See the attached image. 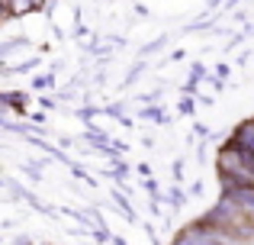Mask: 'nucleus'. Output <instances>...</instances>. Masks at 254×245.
I'll return each instance as SVG.
<instances>
[{
  "label": "nucleus",
  "instance_id": "nucleus-13",
  "mask_svg": "<svg viewBox=\"0 0 254 245\" xmlns=\"http://www.w3.org/2000/svg\"><path fill=\"white\" fill-rule=\"evenodd\" d=\"M45 87H55V71H45V75H39V78H32V90H45Z\"/></svg>",
  "mask_w": 254,
  "mask_h": 245
},
{
  "label": "nucleus",
  "instance_id": "nucleus-26",
  "mask_svg": "<svg viewBox=\"0 0 254 245\" xmlns=\"http://www.w3.org/2000/svg\"><path fill=\"white\" fill-rule=\"evenodd\" d=\"M184 58H187L184 49H174V52H171V62H184Z\"/></svg>",
  "mask_w": 254,
  "mask_h": 245
},
{
  "label": "nucleus",
  "instance_id": "nucleus-17",
  "mask_svg": "<svg viewBox=\"0 0 254 245\" xmlns=\"http://www.w3.org/2000/svg\"><path fill=\"white\" fill-rule=\"evenodd\" d=\"M103 116H113V120H123V116H126V113H123V103H119V100H116V103H106V107H103Z\"/></svg>",
  "mask_w": 254,
  "mask_h": 245
},
{
  "label": "nucleus",
  "instance_id": "nucleus-15",
  "mask_svg": "<svg viewBox=\"0 0 254 245\" xmlns=\"http://www.w3.org/2000/svg\"><path fill=\"white\" fill-rule=\"evenodd\" d=\"M164 42H168V36H158V39H155V42H148V45H142V49H138V58H148V55H151V52H155V55H158V52H161V49H164Z\"/></svg>",
  "mask_w": 254,
  "mask_h": 245
},
{
  "label": "nucleus",
  "instance_id": "nucleus-28",
  "mask_svg": "<svg viewBox=\"0 0 254 245\" xmlns=\"http://www.w3.org/2000/svg\"><path fill=\"white\" fill-rule=\"evenodd\" d=\"M29 120L36 123V126H42V123H45V113H29Z\"/></svg>",
  "mask_w": 254,
  "mask_h": 245
},
{
  "label": "nucleus",
  "instance_id": "nucleus-11",
  "mask_svg": "<svg viewBox=\"0 0 254 245\" xmlns=\"http://www.w3.org/2000/svg\"><path fill=\"white\" fill-rule=\"evenodd\" d=\"M142 71H145V58H138V62L132 65L129 71H126V78H123V87H132V84H135L138 78H142Z\"/></svg>",
  "mask_w": 254,
  "mask_h": 245
},
{
  "label": "nucleus",
  "instance_id": "nucleus-7",
  "mask_svg": "<svg viewBox=\"0 0 254 245\" xmlns=\"http://www.w3.org/2000/svg\"><path fill=\"white\" fill-rule=\"evenodd\" d=\"M113 207H116L129 223H138V213H135V207H132L129 194H123V190H113Z\"/></svg>",
  "mask_w": 254,
  "mask_h": 245
},
{
  "label": "nucleus",
  "instance_id": "nucleus-23",
  "mask_svg": "<svg viewBox=\"0 0 254 245\" xmlns=\"http://www.w3.org/2000/svg\"><path fill=\"white\" fill-rule=\"evenodd\" d=\"M119 126H123V129H135V116H129V113H126L123 120H119Z\"/></svg>",
  "mask_w": 254,
  "mask_h": 245
},
{
  "label": "nucleus",
  "instance_id": "nucleus-25",
  "mask_svg": "<svg viewBox=\"0 0 254 245\" xmlns=\"http://www.w3.org/2000/svg\"><path fill=\"white\" fill-rule=\"evenodd\" d=\"M199 194H203V181H193L190 184V197H199Z\"/></svg>",
  "mask_w": 254,
  "mask_h": 245
},
{
  "label": "nucleus",
  "instance_id": "nucleus-18",
  "mask_svg": "<svg viewBox=\"0 0 254 245\" xmlns=\"http://www.w3.org/2000/svg\"><path fill=\"white\" fill-rule=\"evenodd\" d=\"M71 174H74L77 181H84V184H90V187H97V181H93V177L87 174V171L81 168V164H71Z\"/></svg>",
  "mask_w": 254,
  "mask_h": 245
},
{
  "label": "nucleus",
  "instance_id": "nucleus-8",
  "mask_svg": "<svg viewBox=\"0 0 254 245\" xmlns=\"http://www.w3.org/2000/svg\"><path fill=\"white\" fill-rule=\"evenodd\" d=\"M23 49H29V39L26 36H13V39H6V42H0V62H6L10 55H16V52H23Z\"/></svg>",
  "mask_w": 254,
  "mask_h": 245
},
{
  "label": "nucleus",
  "instance_id": "nucleus-14",
  "mask_svg": "<svg viewBox=\"0 0 254 245\" xmlns=\"http://www.w3.org/2000/svg\"><path fill=\"white\" fill-rule=\"evenodd\" d=\"M90 239L97 242V245H106V242H113V239H116V236H113L106 226H90Z\"/></svg>",
  "mask_w": 254,
  "mask_h": 245
},
{
  "label": "nucleus",
  "instance_id": "nucleus-22",
  "mask_svg": "<svg viewBox=\"0 0 254 245\" xmlns=\"http://www.w3.org/2000/svg\"><path fill=\"white\" fill-rule=\"evenodd\" d=\"M39 103H42V110H55V107H58V100H55L52 94H49V97H39Z\"/></svg>",
  "mask_w": 254,
  "mask_h": 245
},
{
  "label": "nucleus",
  "instance_id": "nucleus-24",
  "mask_svg": "<svg viewBox=\"0 0 254 245\" xmlns=\"http://www.w3.org/2000/svg\"><path fill=\"white\" fill-rule=\"evenodd\" d=\"M135 171H138V174H142V177H151V164H148V162L135 164Z\"/></svg>",
  "mask_w": 254,
  "mask_h": 245
},
{
  "label": "nucleus",
  "instance_id": "nucleus-16",
  "mask_svg": "<svg viewBox=\"0 0 254 245\" xmlns=\"http://www.w3.org/2000/svg\"><path fill=\"white\" fill-rule=\"evenodd\" d=\"M209 75H212V71L206 68L203 62H193V65H190V81H196V84H199V81H206Z\"/></svg>",
  "mask_w": 254,
  "mask_h": 245
},
{
  "label": "nucleus",
  "instance_id": "nucleus-6",
  "mask_svg": "<svg viewBox=\"0 0 254 245\" xmlns=\"http://www.w3.org/2000/svg\"><path fill=\"white\" fill-rule=\"evenodd\" d=\"M135 116H138V120H148L151 126H171L168 110H164V107H158V103H151V107H142Z\"/></svg>",
  "mask_w": 254,
  "mask_h": 245
},
{
  "label": "nucleus",
  "instance_id": "nucleus-19",
  "mask_svg": "<svg viewBox=\"0 0 254 245\" xmlns=\"http://www.w3.org/2000/svg\"><path fill=\"white\" fill-rule=\"evenodd\" d=\"M184 168H187V162H184V158H177V162H174L171 164V177H174V181H184Z\"/></svg>",
  "mask_w": 254,
  "mask_h": 245
},
{
  "label": "nucleus",
  "instance_id": "nucleus-27",
  "mask_svg": "<svg viewBox=\"0 0 254 245\" xmlns=\"http://www.w3.org/2000/svg\"><path fill=\"white\" fill-rule=\"evenodd\" d=\"M58 145H62V149H71V145H74V139H71V136H62V139H58Z\"/></svg>",
  "mask_w": 254,
  "mask_h": 245
},
{
  "label": "nucleus",
  "instance_id": "nucleus-21",
  "mask_svg": "<svg viewBox=\"0 0 254 245\" xmlns=\"http://www.w3.org/2000/svg\"><path fill=\"white\" fill-rule=\"evenodd\" d=\"M193 136H199V139H212V129H209V126H203V123H193Z\"/></svg>",
  "mask_w": 254,
  "mask_h": 245
},
{
  "label": "nucleus",
  "instance_id": "nucleus-5",
  "mask_svg": "<svg viewBox=\"0 0 254 245\" xmlns=\"http://www.w3.org/2000/svg\"><path fill=\"white\" fill-rule=\"evenodd\" d=\"M6 110L19 116H29V94L26 90H6Z\"/></svg>",
  "mask_w": 254,
  "mask_h": 245
},
{
  "label": "nucleus",
  "instance_id": "nucleus-20",
  "mask_svg": "<svg viewBox=\"0 0 254 245\" xmlns=\"http://www.w3.org/2000/svg\"><path fill=\"white\" fill-rule=\"evenodd\" d=\"M212 78H219V81H225V78H232V65H216V68H212Z\"/></svg>",
  "mask_w": 254,
  "mask_h": 245
},
{
  "label": "nucleus",
  "instance_id": "nucleus-4",
  "mask_svg": "<svg viewBox=\"0 0 254 245\" xmlns=\"http://www.w3.org/2000/svg\"><path fill=\"white\" fill-rule=\"evenodd\" d=\"M225 197H232V200L245 210V216L254 223V187H251V184H242V187H235L232 194H225Z\"/></svg>",
  "mask_w": 254,
  "mask_h": 245
},
{
  "label": "nucleus",
  "instance_id": "nucleus-12",
  "mask_svg": "<svg viewBox=\"0 0 254 245\" xmlns=\"http://www.w3.org/2000/svg\"><path fill=\"white\" fill-rule=\"evenodd\" d=\"M177 113H180V116H193V113H196V97L184 94V97L177 100Z\"/></svg>",
  "mask_w": 254,
  "mask_h": 245
},
{
  "label": "nucleus",
  "instance_id": "nucleus-3",
  "mask_svg": "<svg viewBox=\"0 0 254 245\" xmlns=\"http://www.w3.org/2000/svg\"><path fill=\"white\" fill-rule=\"evenodd\" d=\"M229 142H232V145H238V149H245V152H254V116L242 120V123L235 126V129H232Z\"/></svg>",
  "mask_w": 254,
  "mask_h": 245
},
{
  "label": "nucleus",
  "instance_id": "nucleus-29",
  "mask_svg": "<svg viewBox=\"0 0 254 245\" xmlns=\"http://www.w3.org/2000/svg\"><path fill=\"white\" fill-rule=\"evenodd\" d=\"M13 245H32V242L26 239V236H19V239H13Z\"/></svg>",
  "mask_w": 254,
  "mask_h": 245
},
{
  "label": "nucleus",
  "instance_id": "nucleus-2",
  "mask_svg": "<svg viewBox=\"0 0 254 245\" xmlns=\"http://www.w3.org/2000/svg\"><path fill=\"white\" fill-rule=\"evenodd\" d=\"M171 245H225V236L219 233V229L206 226V223L193 220V223H187L184 229L174 233Z\"/></svg>",
  "mask_w": 254,
  "mask_h": 245
},
{
  "label": "nucleus",
  "instance_id": "nucleus-1",
  "mask_svg": "<svg viewBox=\"0 0 254 245\" xmlns=\"http://www.w3.org/2000/svg\"><path fill=\"white\" fill-rule=\"evenodd\" d=\"M212 164H216V174L235 177L238 184H251L254 187V152H245V149H238V145H232L229 139H225L216 149Z\"/></svg>",
  "mask_w": 254,
  "mask_h": 245
},
{
  "label": "nucleus",
  "instance_id": "nucleus-30",
  "mask_svg": "<svg viewBox=\"0 0 254 245\" xmlns=\"http://www.w3.org/2000/svg\"><path fill=\"white\" fill-rule=\"evenodd\" d=\"M113 245H126V239H119V236H116V239H113Z\"/></svg>",
  "mask_w": 254,
  "mask_h": 245
},
{
  "label": "nucleus",
  "instance_id": "nucleus-9",
  "mask_svg": "<svg viewBox=\"0 0 254 245\" xmlns=\"http://www.w3.org/2000/svg\"><path fill=\"white\" fill-rule=\"evenodd\" d=\"M36 6H32V0H6V16L10 19H19L26 16V13H32Z\"/></svg>",
  "mask_w": 254,
  "mask_h": 245
},
{
  "label": "nucleus",
  "instance_id": "nucleus-10",
  "mask_svg": "<svg viewBox=\"0 0 254 245\" xmlns=\"http://www.w3.org/2000/svg\"><path fill=\"white\" fill-rule=\"evenodd\" d=\"M164 200H168L174 210H180V207H187V200H190V190H184V187H168Z\"/></svg>",
  "mask_w": 254,
  "mask_h": 245
}]
</instances>
